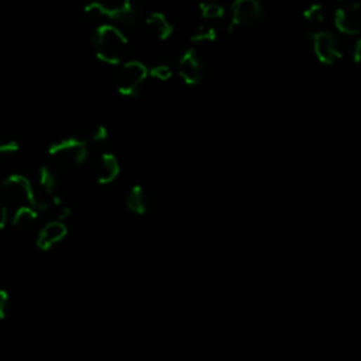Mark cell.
Instances as JSON below:
<instances>
[{
  "label": "cell",
  "mask_w": 361,
  "mask_h": 361,
  "mask_svg": "<svg viewBox=\"0 0 361 361\" xmlns=\"http://www.w3.org/2000/svg\"><path fill=\"white\" fill-rule=\"evenodd\" d=\"M145 26H147V29H148V32L152 37H155L158 40H162V41L169 39L173 33L172 23L161 12L151 13L145 20Z\"/></svg>",
  "instance_id": "12"
},
{
  "label": "cell",
  "mask_w": 361,
  "mask_h": 361,
  "mask_svg": "<svg viewBox=\"0 0 361 361\" xmlns=\"http://www.w3.org/2000/svg\"><path fill=\"white\" fill-rule=\"evenodd\" d=\"M303 20L308 25V29L310 33L308 36H312L317 32H322V26L326 22V12L322 5H310L308 9L303 11Z\"/></svg>",
  "instance_id": "14"
},
{
  "label": "cell",
  "mask_w": 361,
  "mask_h": 361,
  "mask_svg": "<svg viewBox=\"0 0 361 361\" xmlns=\"http://www.w3.org/2000/svg\"><path fill=\"white\" fill-rule=\"evenodd\" d=\"M105 20L117 22L122 25H131L140 16V6L136 0H120V2L107 6L102 4Z\"/></svg>",
  "instance_id": "8"
},
{
  "label": "cell",
  "mask_w": 361,
  "mask_h": 361,
  "mask_svg": "<svg viewBox=\"0 0 361 361\" xmlns=\"http://www.w3.org/2000/svg\"><path fill=\"white\" fill-rule=\"evenodd\" d=\"M148 75L154 79H158L161 82H165L172 78V71L168 65H155L154 68L148 70Z\"/></svg>",
  "instance_id": "21"
},
{
  "label": "cell",
  "mask_w": 361,
  "mask_h": 361,
  "mask_svg": "<svg viewBox=\"0 0 361 361\" xmlns=\"http://www.w3.org/2000/svg\"><path fill=\"white\" fill-rule=\"evenodd\" d=\"M39 185L40 190L44 192V195L47 197H55V191H57V185L58 180L54 175V172L48 168V166H41L39 171Z\"/></svg>",
  "instance_id": "16"
},
{
  "label": "cell",
  "mask_w": 361,
  "mask_h": 361,
  "mask_svg": "<svg viewBox=\"0 0 361 361\" xmlns=\"http://www.w3.org/2000/svg\"><path fill=\"white\" fill-rule=\"evenodd\" d=\"M147 194L141 185H134L127 197H126V206L134 215H144L147 212Z\"/></svg>",
  "instance_id": "13"
},
{
  "label": "cell",
  "mask_w": 361,
  "mask_h": 361,
  "mask_svg": "<svg viewBox=\"0 0 361 361\" xmlns=\"http://www.w3.org/2000/svg\"><path fill=\"white\" fill-rule=\"evenodd\" d=\"M107 129L103 124H92L91 127H88L84 133V137L81 138L82 141H85L88 145L89 144H100L105 143L107 140Z\"/></svg>",
  "instance_id": "17"
},
{
  "label": "cell",
  "mask_w": 361,
  "mask_h": 361,
  "mask_svg": "<svg viewBox=\"0 0 361 361\" xmlns=\"http://www.w3.org/2000/svg\"><path fill=\"white\" fill-rule=\"evenodd\" d=\"M178 74L183 81L195 86L199 85L205 78V68L199 55L194 50H187L178 61Z\"/></svg>",
  "instance_id": "7"
},
{
  "label": "cell",
  "mask_w": 361,
  "mask_h": 361,
  "mask_svg": "<svg viewBox=\"0 0 361 361\" xmlns=\"http://www.w3.org/2000/svg\"><path fill=\"white\" fill-rule=\"evenodd\" d=\"M216 39L218 32L215 30V27L211 26H201L191 34V41L194 44H209L216 41Z\"/></svg>",
  "instance_id": "18"
},
{
  "label": "cell",
  "mask_w": 361,
  "mask_h": 361,
  "mask_svg": "<svg viewBox=\"0 0 361 361\" xmlns=\"http://www.w3.org/2000/svg\"><path fill=\"white\" fill-rule=\"evenodd\" d=\"M6 222H8V208H6L2 197H0V230L5 228Z\"/></svg>",
  "instance_id": "23"
},
{
  "label": "cell",
  "mask_w": 361,
  "mask_h": 361,
  "mask_svg": "<svg viewBox=\"0 0 361 361\" xmlns=\"http://www.w3.org/2000/svg\"><path fill=\"white\" fill-rule=\"evenodd\" d=\"M2 188H4V192H5L6 198L12 204L18 205V208L30 206V208L37 209L39 201L36 198V194H34V190L32 187V183L26 176L19 175V173L9 175L4 180Z\"/></svg>",
  "instance_id": "4"
},
{
  "label": "cell",
  "mask_w": 361,
  "mask_h": 361,
  "mask_svg": "<svg viewBox=\"0 0 361 361\" xmlns=\"http://www.w3.org/2000/svg\"><path fill=\"white\" fill-rule=\"evenodd\" d=\"M360 50H361V41L357 40L354 44V50H353V61L355 64H358V61H360Z\"/></svg>",
  "instance_id": "24"
},
{
  "label": "cell",
  "mask_w": 361,
  "mask_h": 361,
  "mask_svg": "<svg viewBox=\"0 0 361 361\" xmlns=\"http://www.w3.org/2000/svg\"><path fill=\"white\" fill-rule=\"evenodd\" d=\"M316 58L324 65H333L341 60V50L336 37L329 32H317L309 36Z\"/></svg>",
  "instance_id": "6"
},
{
  "label": "cell",
  "mask_w": 361,
  "mask_h": 361,
  "mask_svg": "<svg viewBox=\"0 0 361 361\" xmlns=\"http://www.w3.org/2000/svg\"><path fill=\"white\" fill-rule=\"evenodd\" d=\"M48 155L51 159L67 169L81 166L86 162L89 148L85 141L77 137H68L53 143L48 147Z\"/></svg>",
  "instance_id": "2"
},
{
  "label": "cell",
  "mask_w": 361,
  "mask_h": 361,
  "mask_svg": "<svg viewBox=\"0 0 361 361\" xmlns=\"http://www.w3.org/2000/svg\"><path fill=\"white\" fill-rule=\"evenodd\" d=\"M93 47L99 61L117 65L127 53L129 40L117 27L105 23L95 30Z\"/></svg>",
  "instance_id": "1"
},
{
  "label": "cell",
  "mask_w": 361,
  "mask_h": 361,
  "mask_svg": "<svg viewBox=\"0 0 361 361\" xmlns=\"http://www.w3.org/2000/svg\"><path fill=\"white\" fill-rule=\"evenodd\" d=\"M39 219V212L34 208L30 206H22L18 208L13 216V226L19 230H29L32 229Z\"/></svg>",
  "instance_id": "15"
},
{
  "label": "cell",
  "mask_w": 361,
  "mask_h": 361,
  "mask_svg": "<svg viewBox=\"0 0 361 361\" xmlns=\"http://www.w3.org/2000/svg\"><path fill=\"white\" fill-rule=\"evenodd\" d=\"M20 144L13 138L0 140V155H13L19 152Z\"/></svg>",
  "instance_id": "22"
},
{
  "label": "cell",
  "mask_w": 361,
  "mask_h": 361,
  "mask_svg": "<svg viewBox=\"0 0 361 361\" xmlns=\"http://www.w3.org/2000/svg\"><path fill=\"white\" fill-rule=\"evenodd\" d=\"M336 29L346 36H355L360 33V8L357 4L343 6L334 13Z\"/></svg>",
  "instance_id": "9"
},
{
  "label": "cell",
  "mask_w": 361,
  "mask_h": 361,
  "mask_svg": "<svg viewBox=\"0 0 361 361\" xmlns=\"http://www.w3.org/2000/svg\"><path fill=\"white\" fill-rule=\"evenodd\" d=\"M120 173V164L116 155L107 152L103 154L93 166V178L99 185H109Z\"/></svg>",
  "instance_id": "10"
},
{
  "label": "cell",
  "mask_w": 361,
  "mask_h": 361,
  "mask_svg": "<svg viewBox=\"0 0 361 361\" xmlns=\"http://www.w3.org/2000/svg\"><path fill=\"white\" fill-rule=\"evenodd\" d=\"M148 78V70L140 61H130L124 64L116 77V88L122 96L134 98L140 93L144 82Z\"/></svg>",
  "instance_id": "3"
},
{
  "label": "cell",
  "mask_w": 361,
  "mask_h": 361,
  "mask_svg": "<svg viewBox=\"0 0 361 361\" xmlns=\"http://www.w3.org/2000/svg\"><path fill=\"white\" fill-rule=\"evenodd\" d=\"M340 2H346V0H340Z\"/></svg>",
  "instance_id": "25"
},
{
  "label": "cell",
  "mask_w": 361,
  "mask_h": 361,
  "mask_svg": "<svg viewBox=\"0 0 361 361\" xmlns=\"http://www.w3.org/2000/svg\"><path fill=\"white\" fill-rule=\"evenodd\" d=\"M199 13L205 20H221L225 16V9L219 4L204 2L199 5Z\"/></svg>",
  "instance_id": "19"
},
{
  "label": "cell",
  "mask_w": 361,
  "mask_h": 361,
  "mask_svg": "<svg viewBox=\"0 0 361 361\" xmlns=\"http://www.w3.org/2000/svg\"><path fill=\"white\" fill-rule=\"evenodd\" d=\"M13 310V301L8 291L0 289V320H5Z\"/></svg>",
  "instance_id": "20"
},
{
  "label": "cell",
  "mask_w": 361,
  "mask_h": 361,
  "mask_svg": "<svg viewBox=\"0 0 361 361\" xmlns=\"http://www.w3.org/2000/svg\"><path fill=\"white\" fill-rule=\"evenodd\" d=\"M67 235H68V229L61 221L50 222L40 230L37 246L44 251L51 250L54 246L61 243L67 237Z\"/></svg>",
  "instance_id": "11"
},
{
  "label": "cell",
  "mask_w": 361,
  "mask_h": 361,
  "mask_svg": "<svg viewBox=\"0 0 361 361\" xmlns=\"http://www.w3.org/2000/svg\"><path fill=\"white\" fill-rule=\"evenodd\" d=\"M232 19L229 23V33L233 34L240 27H247L261 19L263 11L258 0H235L232 4Z\"/></svg>",
  "instance_id": "5"
}]
</instances>
